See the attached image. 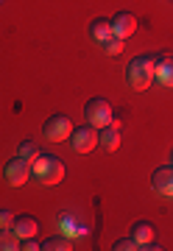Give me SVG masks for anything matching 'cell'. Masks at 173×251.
<instances>
[{"mask_svg":"<svg viewBox=\"0 0 173 251\" xmlns=\"http://www.w3.org/2000/svg\"><path fill=\"white\" fill-rule=\"evenodd\" d=\"M95 145H98V128H92L90 123L81 126V128H73V134H70V148H73L75 153H90Z\"/></svg>","mask_w":173,"mask_h":251,"instance_id":"obj_5","label":"cell"},{"mask_svg":"<svg viewBox=\"0 0 173 251\" xmlns=\"http://www.w3.org/2000/svg\"><path fill=\"white\" fill-rule=\"evenodd\" d=\"M84 117H87V123H90L92 128H106V126H112V120H115V109H112L109 100L92 98V100L84 103Z\"/></svg>","mask_w":173,"mask_h":251,"instance_id":"obj_3","label":"cell"},{"mask_svg":"<svg viewBox=\"0 0 173 251\" xmlns=\"http://www.w3.org/2000/svg\"><path fill=\"white\" fill-rule=\"evenodd\" d=\"M20 249V234L6 226V229H0V251H17Z\"/></svg>","mask_w":173,"mask_h":251,"instance_id":"obj_14","label":"cell"},{"mask_svg":"<svg viewBox=\"0 0 173 251\" xmlns=\"http://www.w3.org/2000/svg\"><path fill=\"white\" fill-rule=\"evenodd\" d=\"M42 249L45 251H70L73 243L67 240V237H48V240L42 243Z\"/></svg>","mask_w":173,"mask_h":251,"instance_id":"obj_15","label":"cell"},{"mask_svg":"<svg viewBox=\"0 0 173 251\" xmlns=\"http://www.w3.org/2000/svg\"><path fill=\"white\" fill-rule=\"evenodd\" d=\"M131 237L137 240L140 249H146L148 243H154V226L148 224V221H140V224L131 226Z\"/></svg>","mask_w":173,"mask_h":251,"instance_id":"obj_12","label":"cell"},{"mask_svg":"<svg viewBox=\"0 0 173 251\" xmlns=\"http://www.w3.org/2000/svg\"><path fill=\"white\" fill-rule=\"evenodd\" d=\"M17 156H23L25 162H34L39 156V151H37V145L31 143V140H25V143L17 145Z\"/></svg>","mask_w":173,"mask_h":251,"instance_id":"obj_16","label":"cell"},{"mask_svg":"<svg viewBox=\"0 0 173 251\" xmlns=\"http://www.w3.org/2000/svg\"><path fill=\"white\" fill-rule=\"evenodd\" d=\"M106 50H109V53H120V50H123V39H118V36H112L109 42H106Z\"/></svg>","mask_w":173,"mask_h":251,"instance_id":"obj_18","label":"cell"},{"mask_svg":"<svg viewBox=\"0 0 173 251\" xmlns=\"http://www.w3.org/2000/svg\"><path fill=\"white\" fill-rule=\"evenodd\" d=\"M3 176L9 181L11 187H23L31 176V162H25L23 156H14V159L6 162V168H3Z\"/></svg>","mask_w":173,"mask_h":251,"instance_id":"obj_6","label":"cell"},{"mask_svg":"<svg viewBox=\"0 0 173 251\" xmlns=\"http://www.w3.org/2000/svg\"><path fill=\"white\" fill-rule=\"evenodd\" d=\"M20 249L23 251H37V249H42V243H34L31 237H23V240H20Z\"/></svg>","mask_w":173,"mask_h":251,"instance_id":"obj_20","label":"cell"},{"mask_svg":"<svg viewBox=\"0 0 173 251\" xmlns=\"http://www.w3.org/2000/svg\"><path fill=\"white\" fill-rule=\"evenodd\" d=\"M11 229H14V232L20 234V240H23V237H34L39 224H37L34 215H20V218H14V226H11Z\"/></svg>","mask_w":173,"mask_h":251,"instance_id":"obj_11","label":"cell"},{"mask_svg":"<svg viewBox=\"0 0 173 251\" xmlns=\"http://www.w3.org/2000/svg\"><path fill=\"white\" fill-rule=\"evenodd\" d=\"M154 64H156V56L154 53H143L131 59L126 67V81L131 90H148L151 87V81H154Z\"/></svg>","mask_w":173,"mask_h":251,"instance_id":"obj_1","label":"cell"},{"mask_svg":"<svg viewBox=\"0 0 173 251\" xmlns=\"http://www.w3.org/2000/svg\"><path fill=\"white\" fill-rule=\"evenodd\" d=\"M98 143L103 151H115L120 145V134L115 126H106V128H98Z\"/></svg>","mask_w":173,"mask_h":251,"instance_id":"obj_13","label":"cell"},{"mask_svg":"<svg viewBox=\"0 0 173 251\" xmlns=\"http://www.w3.org/2000/svg\"><path fill=\"white\" fill-rule=\"evenodd\" d=\"M0 3H3V0H0Z\"/></svg>","mask_w":173,"mask_h":251,"instance_id":"obj_21","label":"cell"},{"mask_svg":"<svg viewBox=\"0 0 173 251\" xmlns=\"http://www.w3.org/2000/svg\"><path fill=\"white\" fill-rule=\"evenodd\" d=\"M31 173L42 184H59L64 179V162L56 153H39L37 159L31 162Z\"/></svg>","mask_w":173,"mask_h":251,"instance_id":"obj_2","label":"cell"},{"mask_svg":"<svg viewBox=\"0 0 173 251\" xmlns=\"http://www.w3.org/2000/svg\"><path fill=\"white\" fill-rule=\"evenodd\" d=\"M70 134H73V123H70V117H67V115L48 117L45 126H42V137L50 140V143H62L64 137L70 140Z\"/></svg>","mask_w":173,"mask_h":251,"instance_id":"obj_4","label":"cell"},{"mask_svg":"<svg viewBox=\"0 0 173 251\" xmlns=\"http://www.w3.org/2000/svg\"><path fill=\"white\" fill-rule=\"evenodd\" d=\"M14 224V212H9V209H0V229H6V226Z\"/></svg>","mask_w":173,"mask_h":251,"instance_id":"obj_19","label":"cell"},{"mask_svg":"<svg viewBox=\"0 0 173 251\" xmlns=\"http://www.w3.org/2000/svg\"><path fill=\"white\" fill-rule=\"evenodd\" d=\"M134 31H137V17H134V14L120 11V14L112 17V34L118 36V39H128Z\"/></svg>","mask_w":173,"mask_h":251,"instance_id":"obj_7","label":"cell"},{"mask_svg":"<svg viewBox=\"0 0 173 251\" xmlns=\"http://www.w3.org/2000/svg\"><path fill=\"white\" fill-rule=\"evenodd\" d=\"M90 36L95 39V42H103V45H106L112 36H115V34H112V20L109 17L92 20V23H90Z\"/></svg>","mask_w":173,"mask_h":251,"instance_id":"obj_10","label":"cell"},{"mask_svg":"<svg viewBox=\"0 0 173 251\" xmlns=\"http://www.w3.org/2000/svg\"><path fill=\"white\" fill-rule=\"evenodd\" d=\"M154 78L159 81L162 87H173V56H156Z\"/></svg>","mask_w":173,"mask_h":251,"instance_id":"obj_9","label":"cell"},{"mask_svg":"<svg viewBox=\"0 0 173 251\" xmlns=\"http://www.w3.org/2000/svg\"><path fill=\"white\" fill-rule=\"evenodd\" d=\"M112 249H115V251H128V249H140V246H137L134 237H123V240H118Z\"/></svg>","mask_w":173,"mask_h":251,"instance_id":"obj_17","label":"cell"},{"mask_svg":"<svg viewBox=\"0 0 173 251\" xmlns=\"http://www.w3.org/2000/svg\"><path fill=\"white\" fill-rule=\"evenodd\" d=\"M151 190L159 193V196H173V165L159 168V171L151 176Z\"/></svg>","mask_w":173,"mask_h":251,"instance_id":"obj_8","label":"cell"},{"mask_svg":"<svg viewBox=\"0 0 173 251\" xmlns=\"http://www.w3.org/2000/svg\"><path fill=\"white\" fill-rule=\"evenodd\" d=\"M171 156H173V153H171Z\"/></svg>","mask_w":173,"mask_h":251,"instance_id":"obj_22","label":"cell"}]
</instances>
